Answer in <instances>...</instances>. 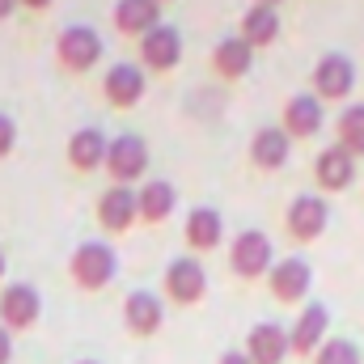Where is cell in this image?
<instances>
[{"label":"cell","instance_id":"6da1fadb","mask_svg":"<svg viewBox=\"0 0 364 364\" xmlns=\"http://www.w3.org/2000/svg\"><path fill=\"white\" fill-rule=\"evenodd\" d=\"M275 267V246L263 229H242L229 246V272L242 279H263Z\"/></svg>","mask_w":364,"mask_h":364},{"label":"cell","instance_id":"7a4b0ae2","mask_svg":"<svg viewBox=\"0 0 364 364\" xmlns=\"http://www.w3.org/2000/svg\"><path fill=\"white\" fill-rule=\"evenodd\" d=\"M326 225H331V203H326V195H314V191H305V195H296L292 203H288V212H284V229H288V237L292 242H318L322 233H326Z\"/></svg>","mask_w":364,"mask_h":364},{"label":"cell","instance_id":"3957f363","mask_svg":"<svg viewBox=\"0 0 364 364\" xmlns=\"http://www.w3.org/2000/svg\"><path fill=\"white\" fill-rule=\"evenodd\" d=\"M309 85H314V93H318L322 102H343V97H352V90H356V64H352V55L326 51V55L314 64Z\"/></svg>","mask_w":364,"mask_h":364},{"label":"cell","instance_id":"277c9868","mask_svg":"<svg viewBox=\"0 0 364 364\" xmlns=\"http://www.w3.org/2000/svg\"><path fill=\"white\" fill-rule=\"evenodd\" d=\"M68 272H73V279H77L81 288L97 292V288H106V284L114 279V272H119V259H114V250H110L106 242H81V246L73 250Z\"/></svg>","mask_w":364,"mask_h":364},{"label":"cell","instance_id":"5b68a950","mask_svg":"<svg viewBox=\"0 0 364 364\" xmlns=\"http://www.w3.org/2000/svg\"><path fill=\"white\" fill-rule=\"evenodd\" d=\"M106 170H110L114 186H127V182L144 178V170H149V144H144V136H136V132L114 136L110 149H106Z\"/></svg>","mask_w":364,"mask_h":364},{"label":"cell","instance_id":"8992f818","mask_svg":"<svg viewBox=\"0 0 364 364\" xmlns=\"http://www.w3.org/2000/svg\"><path fill=\"white\" fill-rule=\"evenodd\" d=\"M331 339V309L322 305V301H309V305H301V314H296V322L288 326V343H292V356H318V348Z\"/></svg>","mask_w":364,"mask_h":364},{"label":"cell","instance_id":"52a82bcc","mask_svg":"<svg viewBox=\"0 0 364 364\" xmlns=\"http://www.w3.org/2000/svg\"><path fill=\"white\" fill-rule=\"evenodd\" d=\"M102 51H106V43H102V34L93 26H68L55 38V55H60V64L68 73H90L93 64L102 60Z\"/></svg>","mask_w":364,"mask_h":364},{"label":"cell","instance_id":"ba28073f","mask_svg":"<svg viewBox=\"0 0 364 364\" xmlns=\"http://www.w3.org/2000/svg\"><path fill=\"white\" fill-rule=\"evenodd\" d=\"M267 284H272V296L279 301V305H301V301L309 296V288H314V267H309L301 255L275 259Z\"/></svg>","mask_w":364,"mask_h":364},{"label":"cell","instance_id":"9c48e42d","mask_svg":"<svg viewBox=\"0 0 364 364\" xmlns=\"http://www.w3.org/2000/svg\"><path fill=\"white\" fill-rule=\"evenodd\" d=\"M43 314V296L34 284H4L0 288V326L4 331H30Z\"/></svg>","mask_w":364,"mask_h":364},{"label":"cell","instance_id":"30bf717a","mask_svg":"<svg viewBox=\"0 0 364 364\" xmlns=\"http://www.w3.org/2000/svg\"><path fill=\"white\" fill-rule=\"evenodd\" d=\"M279 127H284L292 140H314V136L326 127V110H322V97H318V93H292V97L284 102Z\"/></svg>","mask_w":364,"mask_h":364},{"label":"cell","instance_id":"8fae6325","mask_svg":"<svg viewBox=\"0 0 364 364\" xmlns=\"http://www.w3.org/2000/svg\"><path fill=\"white\" fill-rule=\"evenodd\" d=\"M356 178H360V170H356V157H352L348 149L331 144V149H322V153L314 157V182H318V191L339 195V191H348Z\"/></svg>","mask_w":364,"mask_h":364},{"label":"cell","instance_id":"7c38bea8","mask_svg":"<svg viewBox=\"0 0 364 364\" xmlns=\"http://www.w3.org/2000/svg\"><path fill=\"white\" fill-rule=\"evenodd\" d=\"M144 90H149L144 68H140V64H132V60L110 64V68H106V77H102V93H106V102H110V106H119V110H132V106L144 97Z\"/></svg>","mask_w":364,"mask_h":364},{"label":"cell","instance_id":"4fadbf2b","mask_svg":"<svg viewBox=\"0 0 364 364\" xmlns=\"http://www.w3.org/2000/svg\"><path fill=\"white\" fill-rule=\"evenodd\" d=\"M178 60H182V34L170 21H161L157 30H149L140 38V68L170 73V68H178Z\"/></svg>","mask_w":364,"mask_h":364},{"label":"cell","instance_id":"5bb4252c","mask_svg":"<svg viewBox=\"0 0 364 364\" xmlns=\"http://www.w3.org/2000/svg\"><path fill=\"white\" fill-rule=\"evenodd\" d=\"M203 292H208V272H203V263L199 259H174L170 267H166V296L170 301H178V305H195V301H203Z\"/></svg>","mask_w":364,"mask_h":364},{"label":"cell","instance_id":"9a60e30c","mask_svg":"<svg viewBox=\"0 0 364 364\" xmlns=\"http://www.w3.org/2000/svg\"><path fill=\"white\" fill-rule=\"evenodd\" d=\"M97 220L106 233H127L132 220H140V195L132 186H110L97 199Z\"/></svg>","mask_w":364,"mask_h":364},{"label":"cell","instance_id":"2e32d148","mask_svg":"<svg viewBox=\"0 0 364 364\" xmlns=\"http://www.w3.org/2000/svg\"><path fill=\"white\" fill-rule=\"evenodd\" d=\"M246 356H250V364H284L292 356L288 331H284L279 322H259V326H250V335H246Z\"/></svg>","mask_w":364,"mask_h":364},{"label":"cell","instance_id":"e0dca14e","mask_svg":"<svg viewBox=\"0 0 364 364\" xmlns=\"http://www.w3.org/2000/svg\"><path fill=\"white\" fill-rule=\"evenodd\" d=\"M123 322H127V331L140 335V339L157 335L161 322H166L161 296H157V292H144V288H140V292H127V301H123Z\"/></svg>","mask_w":364,"mask_h":364},{"label":"cell","instance_id":"ac0fdd59","mask_svg":"<svg viewBox=\"0 0 364 364\" xmlns=\"http://www.w3.org/2000/svg\"><path fill=\"white\" fill-rule=\"evenodd\" d=\"M288 157H292V136L284 127H259L250 136V161H255V170H267V174L284 170Z\"/></svg>","mask_w":364,"mask_h":364},{"label":"cell","instance_id":"d6986e66","mask_svg":"<svg viewBox=\"0 0 364 364\" xmlns=\"http://www.w3.org/2000/svg\"><path fill=\"white\" fill-rule=\"evenodd\" d=\"M106 149H110V136H106L102 127H77V132L68 136V161H73V170H81V174L106 166Z\"/></svg>","mask_w":364,"mask_h":364},{"label":"cell","instance_id":"ffe728a7","mask_svg":"<svg viewBox=\"0 0 364 364\" xmlns=\"http://www.w3.org/2000/svg\"><path fill=\"white\" fill-rule=\"evenodd\" d=\"M212 68H216L225 81H242V77L255 68V47H250L242 34H229V38L216 43V51H212Z\"/></svg>","mask_w":364,"mask_h":364},{"label":"cell","instance_id":"44dd1931","mask_svg":"<svg viewBox=\"0 0 364 364\" xmlns=\"http://www.w3.org/2000/svg\"><path fill=\"white\" fill-rule=\"evenodd\" d=\"M114 26L132 38H144L149 30L161 26V0H119L114 4Z\"/></svg>","mask_w":364,"mask_h":364},{"label":"cell","instance_id":"7402d4cb","mask_svg":"<svg viewBox=\"0 0 364 364\" xmlns=\"http://www.w3.org/2000/svg\"><path fill=\"white\" fill-rule=\"evenodd\" d=\"M186 246L191 250H216L220 242H225V216L216 212V208H195L191 216H186Z\"/></svg>","mask_w":364,"mask_h":364},{"label":"cell","instance_id":"603a6c76","mask_svg":"<svg viewBox=\"0 0 364 364\" xmlns=\"http://www.w3.org/2000/svg\"><path fill=\"white\" fill-rule=\"evenodd\" d=\"M279 30H284V21H279V9L272 4H250L246 13H242V38L259 51V47H272L275 38H279Z\"/></svg>","mask_w":364,"mask_h":364},{"label":"cell","instance_id":"cb8c5ba5","mask_svg":"<svg viewBox=\"0 0 364 364\" xmlns=\"http://www.w3.org/2000/svg\"><path fill=\"white\" fill-rule=\"evenodd\" d=\"M136 195H140V220H149V225H161L178 208V191H174V182H166V178L144 182V191H136Z\"/></svg>","mask_w":364,"mask_h":364},{"label":"cell","instance_id":"d4e9b609","mask_svg":"<svg viewBox=\"0 0 364 364\" xmlns=\"http://www.w3.org/2000/svg\"><path fill=\"white\" fill-rule=\"evenodd\" d=\"M335 144L339 149H348L356 161L364 157V102H352V106H343L339 110V123H335Z\"/></svg>","mask_w":364,"mask_h":364},{"label":"cell","instance_id":"484cf974","mask_svg":"<svg viewBox=\"0 0 364 364\" xmlns=\"http://www.w3.org/2000/svg\"><path fill=\"white\" fill-rule=\"evenodd\" d=\"M314 364H364V356L352 339H339V335H335V339H326V343L318 348Z\"/></svg>","mask_w":364,"mask_h":364},{"label":"cell","instance_id":"4316f807","mask_svg":"<svg viewBox=\"0 0 364 364\" xmlns=\"http://www.w3.org/2000/svg\"><path fill=\"white\" fill-rule=\"evenodd\" d=\"M13 144H17V123L9 114H0V161L13 153Z\"/></svg>","mask_w":364,"mask_h":364},{"label":"cell","instance_id":"83f0119b","mask_svg":"<svg viewBox=\"0 0 364 364\" xmlns=\"http://www.w3.org/2000/svg\"><path fill=\"white\" fill-rule=\"evenodd\" d=\"M9 360H13V331L0 326V364H9Z\"/></svg>","mask_w":364,"mask_h":364},{"label":"cell","instance_id":"f1b7e54d","mask_svg":"<svg viewBox=\"0 0 364 364\" xmlns=\"http://www.w3.org/2000/svg\"><path fill=\"white\" fill-rule=\"evenodd\" d=\"M216 364H250V356H246V352H225Z\"/></svg>","mask_w":364,"mask_h":364},{"label":"cell","instance_id":"f546056e","mask_svg":"<svg viewBox=\"0 0 364 364\" xmlns=\"http://www.w3.org/2000/svg\"><path fill=\"white\" fill-rule=\"evenodd\" d=\"M17 4H26L30 13H38V9H51V0H17Z\"/></svg>","mask_w":364,"mask_h":364},{"label":"cell","instance_id":"4dcf8cb0","mask_svg":"<svg viewBox=\"0 0 364 364\" xmlns=\"http://www.w3.org/2000/svg\"><path fill=\"white\" fill-rule=\"evenodd\" d=\"M13 9H17V0H0V21H4V17H9Z\"/></svg>","mask_w":364,"mask_h":364},{"label":"cell","instance_id":"1f68e13d","mask_svg":"<svg viewBox=\"0 0 364 364\" xmlns=\"http://www.w3.org/2000/svg\"><path fill=\"white\" fill-rule=\"evenodd\" d=\"M4 272H9V263H4V250H0V279H4Z\"/></svg>","mask_w":364,"mask_h":364},{"label":"cell","instance_id":"d6a6232c","mask_svg":"<svg viewBox=\"0 0 364 364\" xmlns=\"http://www.w3.org/2000/svg\"><path fill=\"white\" fill-rule=\"evenodd\" d=\"M255 4H272V9H279V4H284V0H255Z\"/></svg>","mask_w":364,"mask_h":364},{"label":"cell","instance_id":"836d02e7","mask_svg":"<svg viewBox=\"0 0 364 364\" xmlns=\"http://www.w3.org/2000/svg\"><path fill=\"white\" fill-rule=\"evenodd\" d=\"M77 364H97V360H77Z\"/></svg>","mask_w":364,"mask_h":364}]
</instances>
